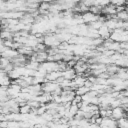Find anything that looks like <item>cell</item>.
<instances>
[{
  "label": "cell",
  "instance_id": "cell-1",
  "mask_svg": "<svg viewBox=\"0 0 128 128\" xmlns=\"http://www.w3.org/2000/svg\"><path fill=\"white\" fill-rule=\"evenodd\" d=\"M110 2L116 6H122L126 3V0H110Z\"/></svg>",
  "mask_w": 128,
  "mask_h": 128
}]
</instances>
